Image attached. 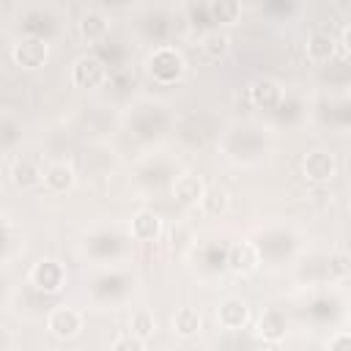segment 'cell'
Here are the masks:
<instances>
[{"mask_svg": "<svg viewBox=\"0 0 351 351\" xmlns=\"http://www.w3.org/2000/svg\"><path fill=\"white\" fill-rule=\"evenodd\" d=\"M173 332L178 337H195L200 332V315H197V310H192V307L176 310V315H173Z\"/></svg>", "mask_w": 351, "mask_h": 351, "instance_id": "cell-17", "label": "cell"}, {"mask_svg": "<svg viewBox=\"0 0 351 351\" xmlns=\"http://www.w3.org/2000/svg\"><path fill=\"white\" fill-rule=\"evenodd\" d=\"M11 58L19 69H38L47 63L49 58V47L44 38H19L14 47H11Z\"/></svg>", "mask_w": 351, "mask_h": 351, "instance_id": "cell-2", "label": "cell"}, {"mask_svg": "<svg viewBox=\"0 0 351 351\" xmlns=\"http://www.w3.org/2000/svg\"><path fill=\"white\" fill-rule=\"evenodd\" d=\"M329 351H351V335H337L329 343Z\"/></svg>", "mask_w": 351, "mask_h": 351, "instance_id": "cell-24", "label": "cell"}, {"mask_svg": "<svg viewBox=\"0 0 351 351\" xmlns=\"http://www.w3.org/2000/svg\"><path fill=\"white\" fill-rule=\"evenodd\" d=\"M228 36L225 33H219V30H211V33H206L203 38H200V49H203V55L208 58V60H219L225 52H228Z\"/></svg>", "mask_w": 351, "mask_h": 351, "instance_id": "cell-18", "label": "cell"}, {"mask_svg": "<svg viewBox=\"0 0 351 351\" xmlns=\"http://www.w3.org/2000/svg\"><path fill=\"white\" fill-rule=\"evenodd\" d=\"M348 211H351V203H348Z\"/></svg>", "mask_w": 351, "mask_h": 351, "instance_id": "cell-26", "label": "cell"}, {"mask_svg": "<svg viewBox=\"0 0 351 351\" xmlns=\"http://www.w3.org/2000/svg\"><path fill=\"white\" fill-rule=\"evenodd\" d=\"M80 36H82V41H88V44L104 38V36H107V16H104L101 11H88V14L80 19Z\"/></svg>", "mask_w": 351, "mask_h": 351, "instance_id": "cell-15", "label": "cell"}, {"mask_svg": "<svg viewBox=\"0 0 351 351\" xmlns=\"http://www.w3.org/2000/svg\"><path fill=\"white\" fill-rule=\"evenodd\" d=\"M346 47H348V49H351V27H348V30H346Z\"/></svg>", "mask_w": 351, "mask_h": 351, "instance_id": "cell-25", "label": "cell"}, {"mask_svg": "<svg viewBox=\"0 0 351 351\" xmlns=\"http://www.w3.org/2000/svg\"><path fill=\"white\" fill-rule=\"evenodd\" d=\"M71 80L77 88H99L107 80V69L96 55H82L71 66Z\"/></svg>", "mask_w": 351, "mask_h": 351, "instance_id": "cell-3", "label": "cell"}, {"mask_svg": "<svg viewBox=\"0 0 351 351\" xmlns=\"http://www.w3.org/2000/svg\"><path fill=\"white\" fill-rule=\"evenodd\" d=\"M162 233V219L154 211H137L132 217V236L137 241H154Z\"/></svg>", "mask_w": 351, "mask_h": 351, "instance_id": "cell-14", "label": "cell"}, {"mask_svg": "<svg viewBox=\"0 0 351 351\" xmlns=\"http://www.w3.org/2000/svg\"><path fill=\"white\" fill-rule=\"evenodd\" d=\"M332 55H335V38L329 33L318 30V33H313L307 38V58L313 63H326Z\"/></svg>", "mask_w": 351, "mask_h": 351, "instance_id": "cell-16", "label": "cell"}, {"mask_svg": "<svg viewBox=\"0 0 351 351\" xmlns=\"http://www.w3.org/2000/svg\"><path fill=\"white\" fill-rule=\"evenodd\" d=\"M200 208H203L206 214H211V217L222 214V211L228 208V192H225V189H219V186H211V189H206V197H203Z\"/></svg>", "mask_w": 351, "mask_h": 351, "instance_id": "cell-21", "label": "cell"}, {"mask_svg": "<svg viewBox=\"0 0 351 351\" xmlns=\"http://www.w3.org/2000/svg\"><path fill=\"white\" fill-rule=\"evenodd\" d=\"M258 263H261V258H258L255 244H250V241L230 244V250H228V269L230 271H236V274H252L258 269Z\"/></svg>", "mask_w": 351, "mask_h": 351, "instance_id": "cell-6", "label": "cell"}, {"mask_svg": "<svg viewBox=\"0 0 351 351\" xmlns=\"http://www.w3.org/2000/svg\"><path fill=\"white\" fill-rule=\"evenodd\" d=\"M112 351H145V340L134 337V335H121L112 346Z\"/></svg>", "mask_w": 351, "mask_h": 351, "instance_id": "cell-23", "label": "cell"}, {"mask_svg": "<svg viewBox=\"0 0 351 351\" xmlns=\"http://www.w3.org/2000/svg\"><path fill=\"white\" fill-rule=\"evenodd\" d=\"M326 274H329V280H348L351 277V252H346V250L332 252L329 263H326Z\"/></svg>", "mask_w": 351, "mask_h": 351, "instance_id": "cell-19", "label": "cell"}, {"mask_svg": "<svg viewBox=\"0 0 351 351\" xmlns=\"http://www.w3.org/2000/svg\"><path fill=\"white\" fill-rule=\"evenodd\" d=\"M11 181H14L16 186H22V189L36 186L38 181H44V170H41L38 156H33V154L16 156L14 165H11Z\"/></svg>", "mask_w": 351, "mask_h": 351, "instance_id": "cell-5", "label": "cell"}, {"mask_svg": "<svg viewBox=\"0 0 351 351\" xmlns=\"http://www.w3.org/2000/svg\"><path fill=\"white\" fill-rule=\"evenodd\" d=\"M30 282L36 288L47 291V293L60 291V285H63V269H60V263H55V261H38L30 269Z\"/></svg>", "mask_w": 351, "mask_h": 351, "instance_id": "cell-7", "label": "cell"}, {"mask_svg": "<svg viewBox=\"0 0 351 351\" xmlns=\"http://www.w3.org/2000/svg\"><path fill=\"white\" fill-rule=\"evenodd\" d=\"M302 170H304V176H307L310 181H315V184H324V181H329V178L335 176L337 165H335L332 154H324V151H313V154H307V156H304V162H302Z\"/></svg>", "mask_w": 351, "mask_h": 351, "instance_id": "cell-8", "label": "cell"}, {"mask_svg": "<svg viewBox=\"0 0 351 351\" xmlns=\"http://www.w3.org/2000/svg\"><path fill=\"white\" fill-rule=\"evenodd\" d=\"M348 88H351V82H348Z\"/></svg>", "mask_w": 351, "mask_h": 351, "instance_id": "cell-27", "label": "cell"}, {"mask_svg": "<svg viewBox=\"0 0 351 351\" xmlns=\"http://www.w3.org/2000/svg\"><path fill=\"white\" fill-rule=\"evenodd\" d=\"M44 186L55 195H63L74 186V167L66 165V162H55L44 170Z\"/></svg>", "mask_w": 351, "mask_h": 351, "instance_id": "cell-12", "label": "cell"}, {"mask_svg": "<svg viewBox=\"0 0 351 351\" xmlns=\"http://www.w3.org/2000/svg\"><path fill=\"white\" fill-rule=\"evenodd\" d=\"M247 318H250L247 302L230 296V299H225V302L219 304V313H217L219 326H225V329H241V326L247 324Z\"/></svg>", "mask_w": 351, "mask_h": 351, "instance_id": "cell-10", "label": "cell"}, {"mask_svg": "<svg viewBox=\"0 0 351 351\" xmlns=\"http://www.w3.org/2000/svg\"><path fill=\"white\" fill-rule=\"evenodd\" d=\"M208 11H211L214 22H225V25H230V22H236V19H239L241 5H239V3H233V0H217V3H211V5H208Z\"/></svg>", "mask_w": 351, "mask_h": 351, "instance_id": "cell-20", "label": "cell"}, {"mask_svg": "<svg viewBox=\"0 0 351 351\" xmlns=\"http://www.w3.org/2000/svg\"><path fill=\"white\" fill-rule=\"evenodd\" d=\"M206 184L197 178V176H181V178H176V184H173V195H176V200L181 203V206H200L203 203V197H206Z\"/></svg>", "mask_w": 351, "mask_h": 351, "instance_id": "cell-9", "label": "cell"}, {"mask_svg": "<svg viewBox=\"0 0 351 351\" xmlns=\"http://www.w3.org/2000/svg\"><path fill=\"white\" fill-rule=\"evenodd\" d=\"M285 318L280 310H266L261 318H258V326H255V335L266 343H280L285 337Z\"/></svg>", "mask_w": 351, "mask_h": 351, "instance_id": "cell-13", "label": "cell"}, {"mask_svg": "<svg viewBox=\"0 0 351 351\" xmlns=\"http://www.w3.org/2000/svg\"><path fill=\"white\" fill-rule=\"evenodd\" d=\"M148 69H151L154 80H159V82H176L184 74V58L176 49L162 47V49H156L148 58Z\"/></svg>", "mask_w": 351, "mask_h": 351, "instance_id": "cell-1", "label": "cell"}, {"mask_svg": "<svg viewBox=\"0 0 351 351\" xmlns=\"http://www.w3.org/2000/svg\"><path fill=\"white\" fill-rule=\"evenodd\" d=\"M280 96H282V90H280V85L271 77H258L250 85V99H252L255 107L269 110V107H274L280 101Z\"/></svg>", "mask_w": 351, "mask_h": 351, "instance_id": "cell-11", "label": "cell"}, {"mask_svg": "<svg viewBox=\"0 0 351 351\" xmlns=\"http://www.w3.org/2000/svg\"><path fill=\"white\" fill-rule=\"evenodd\" d=\"M154 329H156V321H154V315H151L148 310H137V313L132 315V335H134V337L148 340V337L154 335Z\"/></svg>", "mask_w": 351, "mask_h": 351, "instance_id": "cell-22", "label": "cell"}, {"mask_svg": "<svg viewBox=\"0 0 351 351\" xmlns=\"http://www.w3.org/2000/svg\"><path fill=\"white\" fill-rule=\"evenodd\" d=\"M47 329L60 337V340H69L74 337L80 329H82V315L74 310V307H55L47 318Z\"/></svg>", "mask_w": 351, "mask_h": 351, "instance_id": "cell-4", "label": "cell"}]
</instances>
